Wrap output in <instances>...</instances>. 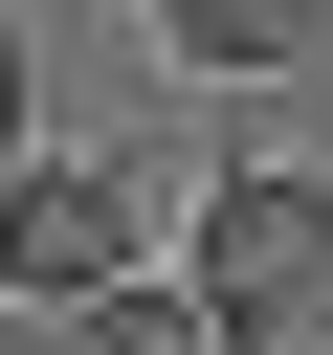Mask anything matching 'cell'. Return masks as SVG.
I'll list each match as a JSON object with an SVG mask.
<instances>
[{
	"label": "cell",
	"mask_w": 333,
	"mask_h": 355,
	"mask_svg": "<svg viewBox=\"0 0 333 355\" xmlns=\"http://www.w3.org/2000/svg\"><path fill=\"white\" fill-rule=\"evenodd\" d=\"M178 288H200V355H333V178H311V155L200 178Z\"/></svg>",
	"instance_id": "obj_1"
},
{
	"label": "cell",
	"mask_w": 333,
	"mask_h": 355,
	"mask_svg": "<svg viewBox=\"0 0 333 355\" xmlns=\"http://www.w3.org/2000/svg\"><path fill=\"white\" fill-rule=\"evenodd\" d=\"M155 178L133 155H0V311H67V288H111V266H155Z\"/></svg>",
	"instance_id": "obj_2"
},
{
	"label": "cell",
	"mask_w": 333,
	"mask_h": 355,
	"mask_svg": "<svg viewBox=\"0 0 333 355\" xmlns=\"http://www.w3.org/2000/svg\"><path fill=\"white\" fill-rule=\"evenodd\" d=\"M44 355H200V288H178V266H111V288L44 311Z\"/></svg>",
	"instance_id": "obj_3"
},
{
	"label": "cell",
	"mask_w": 333,
	"mask_h": 355,
	"mask_svg": "<svg viewBox=\"0 0 333 355\" xmlns=\"http://www.w3.org/2000/svg\"><path fill=\"white\" fill-rule=\"evenodd\" d=\"M155 44L244 89V67H311V44H333V0H155Z\"/></svg>",
	"instance_id": "obj_4"
},
{
	"label": "cell",
	"mask_w": 333,
	"mask_h": 355,
	"mask_svg": "<svg viewBox=\"0 0 333 355\" xmlns=\"http://www.w3.org/2000/svg\"><path fill=\"white\" fill-rule=\"evenodd\" d=\"M0 155H22V0H0Z\"/></svg>",
	"instance_id": "obj_5"
}]
</instances>
